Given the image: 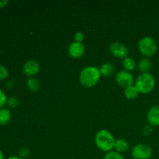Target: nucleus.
Wrapping results in <instances>:
<instances>
[{
    "label": "nucleus",
    "mask_w": 159,
    "mask_h": 159,
    "mask_svg": "<svg viewBox=\"0 0 159 159\" xmlns=\"http://www.w3.org/2000/svg\"><path fill=\"white\" fill-rule=\"evenodd\" d=\"M7 97L4 92L0 89V109L2 108L6 103H7Z\"/></svg>",
    "instance_id": "obj_21"
},
{
    "label": "nucleus",
    "mask_w": 159,
    "mask_h": 159,
    "mask_svg": "<svg viewBox=\"0 0 159 159\" xmlns=\"http://www.w3.org/2000/svg\"><path fill=\"white\" fill-rule=\"evenodd\" d=\"M110 51L113 56L117 58L124 59L128 57V49L127 47L120 42H114L110 46Z\"/></svg>",
    "instance_id": "obj_7"
},
{
    "label": "nucleus",
    "mask_w": 159,
    "mask_h": 159,
    "mask_svg": "<svg viewBox=\"0 0 159 159\" xmlns=\"http://www.w3.org/2000/svg\"><path fill=\"white\" fill-rule=\"evenodd\" d=\"M26 86L30 91L37 92L40 89V83L38 79H35V78H30L26 81Z\"/></svg>",
    "instance_id": "obj_15"
},
{
    "label": "nucleus",
    "mask_w": 159,
    "mask_h": 159,
    "mask_svg": "<svg viewBox=\"0 0 159 159\" xmlns=\"http://www.w3.org/2000/svg\"><path fill=\"white\" fill-rule=\"evenodd\" d=\"M152 68V62L148 58H142L138 63V69L142 73H148Z\"/></svg>",
    "instance_id": "obj_14"
},
{
    "label": "nucleus",
    "mask_w": 159,
    "mask_h": 159,
    "mask_svg": "<svg viewBox=\"0 0 159 159\" xmlns=\"http://www.w3.org/2000/svg\"><path fill=\"white\" fill-rule=\"evenodd\" d=\"M116 140L110 132L107 130H100L96 133L95 143L99 149L102 152H109L114 148Z\"/></svg>",
    "instance_id": "obj_2"
},
{
    "label": "nucleus",
    "mask_w": 159,
    "mask_h": 159,
    "mask_svg": "<svg viewBox=\"0 0 159 159\" xmlns=\"http://www.w3.org/2000/svg\"><path fill=\"white\" fill-rule=\"evenodd\" d=\"M84 34L82 32L79 31L75 34V41L78 42V43H82L84 40Z\"/></svg>",
    "instance_id": "obj_23"
},
{
    "label": "nucleus",
    "mask_w": 159,
    "mask_h": 159,
    "mask_svg": "<svg viewBox=\"0 0 159 159\" xmlns=\"http://www.w3.org/2000/svg\"><path fill=\"white\" fill-rule=\"evenodd\" d=\"M0 159H4V155H3V153L1 151V149H0Z\"/></svg>",
    "instance_id": "obj_27"
},
{
    "label": "nucleus",
    "mask_w": 159,
    "mask_h": 159,
    "mask_svg": "<svg viewBox=\"0 0 159 159\" xmlns=\"http://www.w3.org/2000/svg\"><path fill=\"white\" fill-rule=\"evenodd\" d=\"M7 159H22V158H20L19 156H10L9 158H8Z\"/></svg>",
    "instance_id": "obj_26"
},
{
    "label": "nucleus",
    "mask_w": 159,
    "mask_h": 159,
    "mask_svg": "<svg viewBox=\"0 0 159 159\" xmlns=\"http://www.w3.org/2000/svg\"><path fill=\"white\" fill-rule=\"evenodd\" d=\"M104 159H124V158L119 152L116 151H110V152H107Z\"/></svg>",
    "instance_id": "obj_18"
},
{
    "label": "nucleus",
    "mask_w": 159,
    "mask_h": 159,
    "mask_svg": "<svg viewBox=\"0 0 159 159\" xmlns=\"http://www.w3.org/2000/svg\"><path fill=\"white\" fill-rule=\"evenodd\" d=\"M131 154L134 159H149L152 155V150L147 144H139L134 147Z\"/></svg>",
    "instance_id": "obj_5"
},
{
    "label": "nucleus",
    "mask_w": 159,
    "mask_h": 159,
    "mask_svg": "<svg viewBox=\"0 0 159 159\" xmlns=\"http://www.w3.org/2000/svg\"><path fill=\"white\" fill-rule=\"evenodd\" d=\"M8 75H9V71L7 68L3 65H0V80L5 79L8 77Z\"/></svg>",
    "instance_id": "obj_20"
},
{
    "label": "nucleus",
    "mask_w": 159,
    "mask_h": 159,
    "mask_svg": "<svg viewBox=\"0 0 159 159\" xmlns=\"http://www.w3.org/2000/svg\"><path fill=\"white\" fill-rule=\"evenodd\" d=\"M152 130H153V128H152V126L150 125V124L145 126V127H144V129H143V132H144V134L146 135L150 134L152 132Z\"/></svg>",
    "instance_id": "obj_24"
},
{
    "label": "nucleus",
    "mask_w": 159,
    "mask_h": 159,
    "mask_svg": "<svg viewBox=\"0 0 159 159\" xmlns=\"http://www.w3.org/2000/svg\"><path fill=\"white\" fill-rule=\"evenodd\" d=\"M30 155V151L29 149L26 148H23L22 149H20V151L19 152V157L21 158L22 159L28 158Z\"/></svg>",
    "instance_id": "obj_22"
},
{
    "label": "nucleus",
    "mask_w": 159,
    "mask_h": 159,
    "mask_svg": "<svg viewBox=\"0 0 159 159\" xmlns=\"http://www.w3.org/2000/svg\"><path fill=\"white\" fill-rule=\"evenodd\" d=\"M9 3L8 0H0V8H3Z\"/></svg>",
    "instance_id": "obj_25"
},
{
    "label": "nucleus",
    "mask_w": 159,
    "mask_h": 159,
    "mask_svg": "<svg viewBox=\"0 0 159 159\" xmlns=\"http://www.w3.org/2000/svg\"><path fill=\"white\" fill-rule=\"evenodd\" d=\"M101 77L99 68L96 66H88L82 70L79 75L81 84L85 88H93Z\"/></svg>",
    "instance_id": "obj_1"
},
{
    "label": "nucleus",
    "mask_w": 159,
    "mask_h": 159,
    "mask_svg": "<svg viewBox=\"0 0 159 159\" xmlns=\"http://www.w3.org/2000/svg\"><path fill=\"white\" fill-rule=\"evenodd\" d=\"M138 94H139V92L137 89V88L135 87V85H131V86H129L127 88L125 89L124 90V95H125L126 97L129 99H134L136 97H138Z\"/></svg>",
    "instance_id": "obj_16"
},
{
    "label": "nucleus",
    "mask_w": 159,
    "mask_h": 159,
    "mask_svg": "<svg viewBox=\"0 0 159 159\" xmlns=\"http://www.w3.org/2000/svg\"><path fill=\"white\" fill-rule=\"evenodd\" d=\"M147 118L149 124L152 127L159 126V106H154L149 110Z\"/></svg>",
    "instance_id": "obj_10"
},
{
    "label": "nucleus",
    "mask_w": 159,
    "mask_h": 159,
    "mask_svg": "<svg viewBox=\"0 0 159 159\" xmlns=\"http://www.w3.org/2000/svg\"><path fill=\"white\" fill-rule=\"evenodd\" d=\"M7 104L10 107H16L19 105L18 98L15 97V96H11L7 99Z\"/></svg>",
    "instance_id": "obj_19"
},
{
    "label": "nucleus",
    "mask_w": 159,
    "mask_h": 159,
    "mask_svg": "<svg viewBox=\"0 0 159 159\" xmlns=\"http://www.w3.org/2000/svg\"><path fill=\"white\" fill-rule=\"evenodd\" d=\"M11 119V113L9 110L6 108L0 109V125L3 126L7 124Z\"/></svg>",
    "instance_id": "obj_13"
},
{
    "label": "nucleus",
    "mask_w": 159,
    "mask_h": 159,
    "mask_svg": "<svg viewBox=\"0 0 159 159\" xmlns=\"http://www.w3.org/2000/svg\"><path fill=\"white\" fill-rule=\"evenodd\" d=\"M138 49L142 55L149 57L157 52L158 45L152 37H144L138 42Z\"/></svg>",
    "instance_id": "obj_4"
},
{
    "label": "nucleus",
    "mask_w": 159,
    "mask_h": 159,
    "mask_svg": "<svg viewBox=\"0 0 159 159\" xmlns=\"http://www.w3.org/2000/svg\"><path fill=\"white\" fill-rule=\"evenodd\" d=\"M123 66H124L125 71L130 72V71L134 70L135 66H136V62L132 57H127L123 61Z\"/></svg>",
    "instance_id": "obj_17"
},
{
    "label": "nucleus",
    "mask_w": 159,
    "mask_h": 159,
    "mask_svg": "<svg viewBox=\"0 0 159 159\" xmlns=\"http://www.w3.org/2000/svg\"><path fill=\"white\" fill-rule=\"evenodd\" d=\"M116 83L123 88H127L129 86H131L134 84L133 75L129 71L123 70V71H119L116 75Z\"/></svg>",
    "instance_id": "obj_6"
},
{
    "label": "nucleus",
    "mask_w": 159,
    "mask_h": 159,
    "mask_svg": "<svg viewBox=\"0 0 159 159\" xmlns=\"http://www.w3.org/2000/svg\"><path fill=\"white\" fill-rule=\"evenodd\" d=\"M40 71V65L34 59L28 60L23 65V72L27 76H34Z\"/></svg>",
    "instance_id": "obj_9"
},
{
    "label": "nucleus",
    "mask_w": 159,
    "mask_h": 159,
    "mask_svg": "<svg viewBox=\"0 0 159 159\" xmlns=\"http://www.w3.org/2000/svg\"><path fill=\"white\" fill-rule=\"evenodd\" d=\"M134 85L139 93L147 94L151 93L155 88V78L150 73H141L137 79Z\"/></svg>",
    "instance_id": "obj_3"
},
{
    "label": "nucleus",
    "mask_w": 159,
    "mask_h": 159,
    "mask_svg": "<svg viewBox=\"0 0 159 159\" xmlns=\"http://www.w3.org/2000/svg\"><path fill=\"white\" fill-rule=\"evenodd\" d=\"M68 54L72 58H79L85 53V46L82 43L72 42L68 47Z\"/></svg>",
    "instance_id": "obj_8"
},
{
    "label": "nucleus",
    "mask_w": 159,
    "mask_h": 159,
    "mask_svg": "<svg viewBox=\"0 0 159 159\" xmlns=\"http://www.w3.org/2000/svg\"><path fill=\"white\" fill-rule=\"evenodd\" d=\"M129 143L127 142L126 140L124 139H118L116 140L114 144V148L116 152H119V153H124L127 152L129 150Z\"/></svg>",
    "instance_id": "obj_11"
},
{
    "label": "nucleus",
    "mask_w": 159,
    "mask_h": 159,
    "mask_svg": "<svg viewBox=\"0 0 159 159\" xmlns=\"http://www.w3.org/2000/svg\"><path fill=\"white\" fill-rule=\"evenodd\" d=\"M101 75L105 76V77H110L112 75H113L115 71V68L112 64L105 63L102 65V66L99 68Z\"/></svg>",
    "instance_id": "obj_12"
}]
</instances>
